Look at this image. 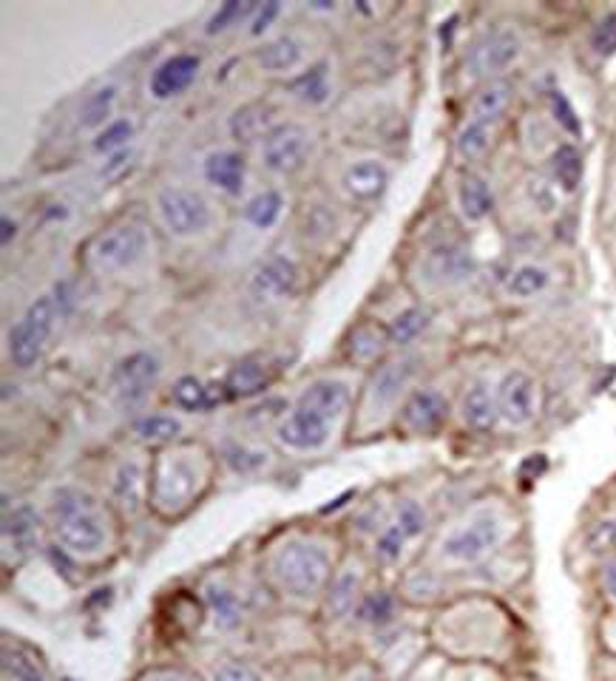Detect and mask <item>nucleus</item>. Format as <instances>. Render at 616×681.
Segmentation results:
<instances>
[{
	"instance_id": "obj_1",
	"label": "nucleus",
	"mask_w": 616,
	"mask_h": 681,
	"mask_svg": "<svg viewBox=\"0 0 616 681\" xmlns=\"http://www.w3.org/2000/svg\"><path fill=\"white\" fill-rule=\"evenodd\" d=\"M55 534L71 554L94 557L105 548V525L98 514V502L80 489H60L52 502Z\"/></svg>"
},
{
	"instance_id": "obj_2",
	"label": "nucleus",
	"mask_w": 616,
	"mask_h": 681,
	"mask_svg": "<svg viewBox=\"0 0 616 681\" xmlns=\"http://www.w3.org/2000/svg\"><path fill=\"white\" fill-rule=\"evenodd\" d=\"M278 588L293 597H312L330 577V559L312 543H287L276 551L271 563Z\"/></svg>"
},
{
	"instance_id": "obj_3",
	"label": "nucleus",
	"mask_w": 616,
	"mask_h": 681,
	"mask_svg": "<svg viewBox=\"0 0 616 681\" xmlns=\"http://www.w3.org/2000/svg\"><path fill=\"white\" fill-rule=\"evenodd\" d=\"M503 534L505 525L498 511L483 509L452 531L449 537L444 540V545H441V554L455 565H475L489 557L503 543Z\"/></svg>"
},
{
	"instance_id": "obj_4",
	"label": "nucleus",
	"mask_w": 616,
	"mask_h": 681,
	"mask_svg": "<svg viewBox=\"0 0 616 681\" xmlns=\"http://www.w3.org/2000/svg\"><path fill=\"white\" fill-rule=\"evenodd\" d=\"M148 256V234L146 227L137 222H125V225L105 230L103 236L94 239L89 250V264L98 273L112 275L134 270Z\"/></svg>"
},
{
	"instance_id": "obj_5",
	"label": "nucleus",
	"mask_w": 616,
	"mask_h": 681,
	"mask_svg": "<svg viewBox=\"0 0 616 681\" xmlns=\"http://www.w3.org/2000/svg\"><path fill=\"white\" fill-rule=\"evenodd\" d=\"M157 214L168 234L191 239V236L205 234L210 227V205L194 188H162L157 196Z\"/></svg>"
},
{
	"instance_id": "obj_6",
	"label": "nucleus",
	"mask_w": 616,
	"mask_h": 681,
	"mask_svg": "<svg viewBox=\"0 0 616 681\" xmlns=\"http://www.w3.org/2000/svg\"><path fill=\"white\" fill-rule=\"evenodd\" d=\"M520 43L517 32L509 26H494L489 32L471 43L469 55H466V75L471 80H500L509 66H514V60L520 57Z\"/></svg>"
},
{
	"instance_id": "obj_7",
	"label": "nucleus",
	"mask_w": 616,
	"mask_h": 681,
	"mask_svg": "<svg viewBox=\"0 0 616 681\" xmlns=\"http://www.w3.org/2000/svg\"><path fill=\"white\" fill-rule=\"evenodd\" d=\"M55 302L49 296H43L9 330V355H12L14 366L28 370V366L37 364L43 347L52 336V327H55Z\"/></svg>"
},
{
	"instance_id": "obj_8",
	"label": "nucleus",
	"mask_w": 616,
	"mask_h": 681,
	"mask_svg": "<svg viewBox=\"0 0 616 681\" xmlns=\"http://www.w3.org/2000/svg\"><path fill=\"white\" fill-rule=\"evenodd\" d=\"M160 359L153 352H134L117 364L112 375V395L123 409L139 407L160 378Z\"/></svg>"
},
{
	"instance_id": "obj_9",
	"label": "nucleus",
	"mask_w": 616,
	"mask_h": 681,
	"mask_svg": "<svg viewBox=\"0 0 616 681\" xmlns=\"http://www.w3.org/2000/svg\"><path fill=\"white\" fill-rule=\"evenodd\" d=\"M537 407H540V389H537V381L523 370L505 372L503 381H500L498 386L500 420H505V423L514 429L528 427V423L537 418Z\"/></svg>"
},
{
	"instance_id": "obj_10",
	"label": "nucleus",
	"mask_w": 616,
	"mask_h": 681,
	"mask_svg": "<svg viewBox=\"0 0 616 681\" xmlns=\"http://www.w3.org/2000/svg\"><path fill=\"white\" fill-rule=\"evenodd\" d=\"M199 486L196 466L180 454H166L153 480V502L162 511H180Z\"/></svg>"
},
{
	"instance_id": "obj_11",
	"label": "nucleus",
	"mask_w": 616,
	"mask_h": 681,
	"mask_svg": "<svg viewBox=\"0 0 616 681\" xmlns=\"http://www.w3.org/2000/svg\"><path fill=\"white\" fill-rule=\"evenodd\" d=\"M423 282L432 287H457V284L469 282L475 273V259L469 250L457 241H444L435 245L430 253L423 256Z\"/></svg>"
},
{
	"instance_id": "obj_12",
	"label": "nucleus",
	"mask_w": 616,
	"mask_h": 681,
	"mask_svg": "<svg viewBox=\"0 0 616 681\" xmlns=\"http://www.w3.org/2000/svg\"><path fill=\"white\" fill-rule=\"evenodd\" d=\"M307 151H310V134L296 123L276 125L267 137H264V166L273 173H296L305 166Z\"/></svg>"
},
{
	"instance_id": "obj_13",
	"label": "nucleus",
	"mask_w": 616,
	"mask_h": 681,
	"mask_svg": "<svg viewBox=\"0 0 616 681\" xmlns=\"http://www.w3.org/2000/svg\"><path fill=\"white\" fill-rule=\"evenodd\" d=\"M330 423L333 420H327L324 415L296 404V409L278 423V441L296 452H316L330 441Z\"/></svg>"
},
{
	"instance_id": "obj_14",
	"label": "nucleus",
	"mask_w": 616,
	"mask_h": 681,
	"mask_svg": "<svg viewBox=\"0 0 616 681\" xmlns=\"http://www.w3.org/2000/svg\"><path fill=\"white\" fill-rule=\"evenodd\" d=\"M298 282L296 264L287 259V256H271L267 262H262L256 268V273L250 275V296L256 298L259 304H273L282 302L293 293Z\"/></svg>"
},
{
	"instance_id": "obj_15",
	"label": "nucleus",
	"mask_w": 616,
	"mask_h": 681,
	"mask_svg": "<svg viewBox=\"0 0 616 681\" xmlns=\"http://www.w3.org/2000/svg\"><path fill=\"white\" fill-rule=\"evenodd\" d=\"M403 427L415 434H432L449 418V400L437 389H415L401 409Z\"/></svg>"
},
{
	"instance_id": "obj_16",
	"label": "nucleus",
	"mask_w": 616,
	"mask_h": 681,
	"mask_svg": "<svg viewBox=\"0 0 616 681\" xmlns=\"http://www.w3.org/2000/svg\"><path fill=\"white\" fill-rule=\"evenodd\" d=\"M415 370H418L415 359H401L384 364L381 370L375 372L373 384H369V409H373V412H381V409L392 407L395 400L401 398V393L409 386Z\"/></svg>"
},
{
	"instance_id": "obj_17",
	"label": "nucleus",
	"mask_w": 616,
	"mask_h": 681,
	"mask_svg": "<svg viewBox=\"0 0 616 681\" xmlns=\"http://www.w3.org/2000/svg\"><path fill=\"white\" fill-rule=\"evenodd\" d=\"M196 71H199V57L196 55H173L162 63L160 69L151 75V94L157 100L176 97L194 83Z\"/></svg>"
},
{
	"instance_id": "obj_18",
	"label": "nucleus",
	"mask_w": 616,
	"mask_h": 681,
	"mask_svg": "<svg viewBox=\"0 0 616 681\" xmlns=\"http://www.w3.org/2000/svg\"><path fill=\"white\" fill-rule=\"evenodd\" d=\"M460 418L475 432H489V429H494V423L500 418L498 395L492 393V386L486 384V381H475L466 389L464 400H460Z\"/></svg>"
},
{
	"instance_id": "obj_19",
	"label": "nucleus",
	"mask_w": 616,
	"mask_h": 681,
	"mask_svg": "<svg viewBox=\"0 0 616 681\" xmlns=\"http://www.w3.org/2000/svg\"><path fill=\"white\" fill-rule=\"evenodd\" d=\"M298 407H307L312 412L324 415L327 420H335L346 412L350 407V386L344 381H333V378H324V381H316L310 384L301 393L298 398Z\"/></svg>"
},
{
	"instance_id": "obj_20",
	"label": "nucleus",
	"mask_w": 616,
	"mask_h": 681,
	"mask_svg": "<svg viewBox=\"0 0 616 681\" xmlns=\"http://www.w3.org/2000/svg\"><path fill=\"white\" fill-rule=\"evenodd\" d=\"M457 207L464 214L466 222L478 225V222L489 219V214L494 211V193L489 188V182L478 173H466L457 188Z\"/></svg>"
},
{
	"instance_id": "obj_21",
	"label": "nucleus",
	"mask_w": 616,
	"mask_h": 681,
	"mask_svg": "<svg viewBox=\"0 0 616 681\" xmlns=\"http://www.w3.org/2000/svg\"><path fill=\"white\" fill-rule=\"evenodd\" d=\"M205 180L210 185H216L219 191L230 193H242L244 188V159L242 154L236 151H214L208 159H205Z\"/></svg>"
},
{
	"instance_id": "obj_22",
	"label": "nucleus",
	"mask_w": 616,
	"mask_h": 681,
	"mask_svg": "<svg viewBox=\"0 0 616 681\" xmlns=\"http://www.w3.org/2000/svg\"><path fill=\"white\" fill-rule=\"evenodd\" d=\"M387 180L389 173L381 162H375V159H361V162L346 168L344 188L353 193V196H358V200H373V196H378V193L387 188Z\"/></svg>"
},
{
	"instance_id": "obj_23",
	"label": "nucleus",
	"mask_w": 616,
	"mask_h": 681,
	"mask_svg": "<svg viewBox=\"0 0 616 681\" xmlns=\"http://www.w3.org/2000/svg\"><path fill=\"white\" fill-rule=\"evenodd\" d=\"M494 128L498 123L492 120H480V117H469L460 128L455 139V148H457V157L466 159V162H478L489 148H492V139H494Z\"/></svg>"
},
{
	"instance_id": "obj_24",
	"label": "nucleus",
	"mask_w": 616,
	"mask_h": 681,
	"mask_svg": "<svg viewBox=\"0 0 616 681\" xmlns=\"http://www.w3.org/2000/svg\"><path fill=\"white\" fill-rule=\"evenodd\" d=\"M548 168H551V182L557 185V191L574 193L582 182V154L577 151L571 143L557 145V151L548 159Z\"/></svg>"
},
{
	"instance_id": "obj_25",
	"label": "nucleus",
	"mask_w": 616,
	"mask_h": 681,
	"mask_svg": "<svg viewBox=\"0 0 616 681\" xmlns=\"http://www.w3.org/2000/svg\"><path fill=\"white\" fill-rule=\"evenodd\" d=\"M273 123V109L267 103H250L244 109H239L230 120V132H233L236 139H242V143H253L264 134L273 132L271 128Z\"/></svg>"
},
{
	"instance_id": "obj_26",
	"label": "nucleus",
	"mask_w": 616,
	"mask_h": 681,
	"mask_svg": "<svg viewBox=\"0 0 616 681\" xmlns=\"http://www.w3.org/2000/svg\"><path fill=\"white\" fill-rule=\"evenodd\" d=\"M512 94L514 89L509 80H492V83H486L483 89L478 91V97H475V103H471L469 117L500 123V117H503L509 103H512Z\"/></svg>"
},
{
	"instance_id": "obj_27",
	"label": "nucleus",
	"mask_w": 616,
	"mask_h": 681,
	"mask_svg": "<svg viewBox=\"0 0 616 681\" xmlns=\"http://www.w3.org/2000/svg\"><path fill=\"white\" fill-rule=\"evenodd\" d=\"M256 63L271 75H284V71H293L301 63V46L293 37H278V41L259 48Z\"/></svg>"
},
{
	"instance_id": "obj_28",
	"label": "nucleus",
	"mask_w": 616,
	"mask_h": 681,
	"mask_svg": "<svg viewBox=\"0 0 616 681\" xmlns=\"http://www.w3.org/2000/svg\"><path fill=\"white\" fill-rule=\"evenodd\" d=\"M548 284H551V273L540 264H520L512 275H509V282H505V293L514 298H534L546 293Z\"/></svg>"
},
{
	"instance_id": "obj_29",
	"label": "nucleus",
	"mask_w": 616,
	"mask_h": 681,
	"mask_svg": "<svg viewBox=\"0 0 616 681\" xmlns=\"http://www.w3.org/2000/svg\"><path fill=\"white\" fill-rule=\"evenodd\" d=\"M35 529L37 517L28 506H18L14 511L7 509V514H3V540H7V545L26 551L35 540Z\"/></svg>"
},
{
	"instance_id": "obj_30",
	"label": "nucleus",
	"mask_w": 616,
	"mask_h": 681,
	"mask_svg": "<svg viewBox=\"0 0 616 681\" xmlns=\"http://www.w3.org/2000/svg\"><path fill=\"white\" fill-rule=\"evenodd\" d=\"M228 393L233 398H253L267 386V372H264L262 364L256 361H244V364L233 366L228 375Z\"/></svg>"
},
{
	"instance_id": "obj_31",
	"label": "nucleus",
	"mask_w": 616,
	"mask_h": 681,
	"mask_svg": "<svg viewBox=\"0 0 616 681\" xmlns=\"http://www.w3.org/2000/svg\"><path fill=\"white\" fill-rule=\"evenodd\" d=\"M293 94L301 100V103H310V105H321L330 97V77H327V66H312L310 71L305 75H298L296 80L290 83Z\"/></svg>"
},
{
	"instance_id": "obj_32",
	"label": "nucleus",
	"mask_w": 616,
	"mask_h": 681,
	"mask_svg": "<svg viewBox=\"0 0 616 681\" xmlns=\"http://www.w3.org/2000/svg\"><path fill=\"white\" fill-rule=\"evenodd\" d=\"M430 321H432L430 313L421 310V307H409V310H403L401 316L395 318L392 327H389V341L398 347L412 344V341L430 327Z\"/></svg>"
},
{
	"instance_id": "obj_33",
	"label": "nucleus",
	"mask_w": 616,
	"mask_h": 681,
	"mask_svg": "<svg viewBox=\"0 0 616 681\" xmlns=\"http://www.w3.org/2000/svg\"><path fill=\"white\" fill-rule=\"evenodd\" d=\"M278 216H282V193L278 191L256 193L244 207V219L253 227H262V230L276 225Z\"/></svg>"
},
{
	"instance_id": "obj_34",
	"label": "nucleus",
	"mask_w": 616,
	"mask_h": 681,
	"mask_svg": "<svg viewBox=\"0 0 616 681\" xmlns=\"http://www.w3.org/2000/svg\"><path fill=\"white\" fill-rule=\"evenodd\" d=\"M355 591H358V577L355 574H341L339 579L330 588V597H327V613L330 620H341L344 613H350V608L355 605Z\"/></svg>"
},
{
	"instance_id": "obj_35",
	"label": "nucleus",
	"mask_w": 616,
	"mask_h": 681,
	"mask_svg": "<svg viewBox=\"0 0 616 681\" xmlns=\"http://www.w3.org/2000/svg\"><path fill=\"white\" fill-rule=\"evenodd\" d=\"M3 670H7L9 679L14 681H49L43 668L37 665L32 656H26L18 647H3Z\"/></svg>"
},
{
	"instance_id": "obj_36",
	"label": "nucleus",
	"mask_w": 616,
	"mask_h": 681,
	"mask_svg": "<svg viewBox=\"0 0 616 681\" xmlns=\"http://www.w3.org/2000/svg\"><path fill=\"white\" fill-rule=\"evenodd\" d=\"M139 489H142V468L137 463H123L117 472V483H114V495L123 502L125 509H137Z\"/></svg>"
},
{
	"instance_id": "obj_37",
	"label": "nucleus",
	"mask_w": 616,
	"mask_h": 681,
	"mask_svg": "<svg viewBox=\"0 0 616 681\" xmlns=\"http://www.w3.org/2000/svg\"><path fill=\"white\" fill-rule=\"evenodd\" d=\"M137 434L146 443H168L180 434V420H173L171 415H146L137 423Z\"/></svg>"
},
{
	"instance_id": "obj_38",
	"label": "nucleus",
	"mask_w": 616,
	"mask_h": 681,
	"mask_svg": "<svg viewBox=\"0 0 616 681\" xmlns=\"http://www.w3.org/2000/svg\"><path fill=\"white\" fill-rule=\"evenodd\" d=\"M208 605L214 611V620L219 627H236L239 625V602L228 588L210 586L208 588Z\"/></svg>"
},
{
	"instance_id": "obj_39",
	"label": "nucleus",
	"mask_w": 616,
	"mask_h": 681,
	"mask_svg": "<svg viewBox=\"0 0 616 681\" xmlns=\"http://www.w3.org/2000/svg\"><path fill=\"white\" fill-rule=\"evenodd\" d=\"M392 616H395V602L389 593L378 591V593H367V597L361 599V605H358L361 622H367V625H387Z\"/></svg>"
},
{
	"instance_id": "obj_40",
	"label": "nucleus",
	"mask_w": 616,
	"mask_h": 681,
	"mask_svg": "<svg viewBox=\"0 0 616 681\" xmlns=\"http://www.w3.org/2000/svg\"><path fill=\"white\" fill-rule=\"evenodd\" d=\"M114 94H117V89H114V86H109V89H100L98 94H91L89 103H85L83 111H80V125H83V128H98V125H103L105 117L112 114Z\"/></svg>"
},
{
	"instance_id": "obj_41",
	"label": "nucleus",
	"mask_w": 616,
	"mask_h": 681,
	"mask_svg": "<svg viewBox=\"0 0 616 681\" xmlns=\"http://www.w3.org/2000/svg\"><path fill=\"white\" fill-rule=\"evenodd\" d=\"M173 400L180 404L187 412H196V409H205L210 404L208 389L199 384L196 378H180L173 386Z\"/></svg>"
},
{
	"instance_id": "obj_42",
	"label": "nucleus",
	"mask_w": 616,
	"mask_h": 681,
	"mask_svg": "<svg viewBox=\"0 0 616 681\" xmlns=\"http://www.w3.org/2000/svg\"><path fill=\"white\" fill-rule=\"evenodd\" d=\"M132 123H128V120H117V123H112L109 125V128H103V132H100V137L94 139V151H100V154H117V151H123V145H125V139H132Z\"/></svg>"
},
{
	"instance_id": "obj_43",
	"label": "nucleus",
	"mask_w": 616,
	"mask_h": 681,
	"mask_svg": "<svg viewBox=\"0 0 616 681\" xmlns=\"http://www.w3.org/2000/svg\"><path fill=\"white\" fill-rule=\"evenodd\" d=\"M548 103H551V114H555V120L560 123L562 132H568L571 137H580L582 123L580 117H577V111L571 109V103H568V97L562 94V91H551Z\"/></svg>"
},
{
	"instance_id": "obj_44",
	"label": "nucleus",
	"mask_w": 616,
	"mask_h": 681,
	"mask_svg": "<svg viewBox=\"0 0 616 681\" xmlns=\"http://www.w3.org/2000/svg\"><path fill=\"white\" fill-rule=\"evenodd\" d=\"M591 48L600 57H611L616 52V12L605 14L591 32Z\"/></svg>"
},
{
	"instance_id": "obj_45",
	"label": "nucleus",
	"mask_w": 616,
	"mask_h": 681,
	"mask_svg": "<svg viewBox=\"0 0 616 681\" xmlns=\"http://www.w3.org/2000/svg\"><path fill=\"white\" fill-rule=\"evenodd\" d=\"M407 534H403V529L398 523L389 525L387 531H384L381 537H378V545H375V554H378V559L381 563H395V559H401L403 554V545H407Z\"/></svg>"
},
{
	"instance_id": "obj_46",
	"label": "nucleus",
	"mask_w": 616,
	"mask_h": 681,
	"mask_svg": "<svg viewBox=\"0 0 616 681\" xmlns=\"http://www.w3.org/2000/svg\"><path fill=\"white\" fill-rule=\"evenodd\" d=\"M248 12H253V3H239V0H230V3H223L219 12L214 14L208 21V35H216V32H225L230 23H236L239 18H244Z\"/></svg>"
},
{
	"instance_id": "obj_47",
	"label": "nucleus",
	"mask_w": 616,
	"mask_h": 681,
	"mask_svg": "<svg viewBox=\"0 0 616 681\" xmlns=\"http://www.w3.org/2000/svg\"><path fill=\"white\" fill-rule=\"evenodd\" d=\"M398 525H401L403 534L412 540L418 537V534H423V529H426V514H423V509L418 502L403 500L401 506H398Z\"/></svg>"
},
{
	"instance_id": "obj_48",
	"label": "nucleus",
	"mask_w": 616,
	"mask_h": 681,
	"mask_svg": "<svg viewBox=\"0 0 616 681\" xmlns=\"http://www.w3.org/2000/svg\"><path fill=\"white\" fill-rule=\"evenodd\" d=\"M214 681H262V676L242 661H225L223 668H216Z\"/></svg>"
},
{
	"instance_id": "obj_49",
	"label": "nucleus",
	"mask_w": 616,
	"mask_h": 681,
	"mask_svg": "<svg viewBox=\"0 0 616 681\" xmlns=\"http://www.w3.org/2000/svg\"><path fill=\"white\" fill-rule=\"evenodd\" d=\"M353 341H361V344H353V352L358 355L361 361H369L373 355H378V350H381V338H378V332H373L369 327H364V330L355 332Z\"/></svg>"
},
{
	"instance_id": "obj_50",
	"label": "nucleus",
	"mask_w": 616,
	"mask_h": 681,
	"mask_svg": "<svg viewBox=\"0 0 616 681\" xmlns=\"http://www.w3.org/2000/svg\"><path fill=\"white\" fill-rule=\"evenodd\" d=\"M128 162H132V148H123V151L112 154V159L105 162L103 171H100V177H103V180H114V177H117V173L123 171Z\"/></svg>"
},
{
	"instance_id": "obj_51",
	"label": "nucleus",
	"mask_w": 616,
	"mask_h": 681,
	"mask_svg": "<svg viewBox=\"0 0 616 681\" xmlns=\"http://www.w3.org/2000/svg\"><path fill=\"white\" fill-rule=\"evenodd\" d=\"M532 193H534V202H537V207L540 211H551L555 207V193H551V188H548V182H532Z\"/></svg>"
},
{
	"instance_id": "obj_52",
	"label": "nucleus",
	"mask_w": 616,
	"mask_h": 681,
	"mask_svg": "<svg viewBox=\"0 0 616 681\" xmlns=\"http://www.w3.org/2000/svg\"><path fill=\"white\" fill-rule=\"evenodd\" d=\"M276 14H278V3H264V9L259 12L256 21H253V29H250V32H253V35H262L264 29L271 26Z\"/></svg>"
},
{
	"instance_id": "obj_53",
	"label": "nucleus",
	"mask_w": 616,
	"mask_h": 681,
	"mask_svg": "<svg viewBox=\"0 0 616 681\" xmlns=\"http://www.w3.org/2000/svg\"><path fill=\"white\" fill-rule=\"evenodd\" d=\"M605 588H608L611 597L616 599V563L605 568Z\"/></svg>"
},
{
	"instance_id": "obj_54",
	"label": "nucleus",
	"mask_w": 616,
	"mask_h": 681,
	"mask_svg": "<svg viewBox=\"0 0 616 681\" xmlns=\"http://www.w3.org/2000/svg\"><path fill=\"white\" fill-rule=\"evenodd\" d=\"M0 227H3V245H9V241H12V236L18 234V225H14V222L9 219V216H3Z\"/></svg>"
},
{
	"instance_id": "obj_55",
	"label": "nucleus",
	"mask_w": 616,
	"mask_h": 681,
	"mask_svg": "<svg viewBox=\"0 0 616 681\" xmlns=\"http://www.w3.org/2000/svg\"><path fill=\"white\" fill-rule=\"evenodd\" d=\"M353 681H375V679H373V676H369V673H358Z\"/></svg>"
},
{
	"instance_id": "obj_56",
	"label": "nucleus",
	"mask_w": 616,
	"mask_h": 681,
	"mask_svg": "<svg viewBox=\"0 0 616 681\" xmlns=\"http://www.w3.org/2000/svg\"><path fill=\"white\" fill-rule=\"evenodd\" d=\"M160 681H187V679H182V676H166V679H160Z\"/></svg>"
}]
</instances>
